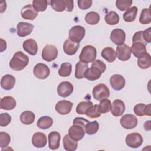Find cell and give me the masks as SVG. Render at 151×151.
I'll use <instances>...</instances> for the list:
<instances>
[{"instance_id":"cell-1","label":"cell","mask_w":151,"mask_h":151,"mask_svg":"<svg viewBox=\"0 0 151 151\" xmlns=\"http://www.w3.org/2000/svg\"><path fill=\"white\" fill-rule=\"evenodd\" d=\"M29 63L28 57L21 51L16 52L9 61V66L14 71L23 70Z\"/></svg>"},{"instance_id":"cell-2","label":"cell","mask_w":151,"mask_h":151,"mask_svg":"<svg viewBox=\"0 0 151 151\" xmlns=\"http://www.w3.org/2000/svg\"><path fill=\"white\" fill-rule=\"evenodd\" d=\"M97 56V50L92 45H87L84 47L80 54L79 60L81 62L89 63L93 62Z\"/></svg>"},{"instance_id":"cell-3","label":"cell","mask_w":151,"mask_h":151,"mask_svg":"<svg viewBox=\"0 0 151 151\" xmlns=\"http://www.w3.org/2000/svg\"><path fill=\"white\" fill-rule=\"evenodd\" d=\"M93 96L96 100H101L110 96V90L106 84H99L93 88Z\"/></svg>"},{"instance_id":"cell-4","label":"cell","mask_w":151,"mask_h":151,"mask_svg":"<svg viewBox=\"0 0 151 151\" xmlns=\"http://www.w3.org/2000/svg\"><path fill=\"white\" fill-rule=\"evenodd\" d=\"M85 28L80 25L73 27L69 31V39L74 42L79 43L85 36Z\"/></svg>"},{"instance_id":"cell-5","label":"cell","mask_w":151,"mask_h":151,"mask_svg":"<svg viewBox=\"0 0 151 151\" xmlns=\"http://www.w3.org/2000/svg\"><path fill=\"white\" fill-rule=\"evenodd\" d=\"M42 58L44 60L50 62L54 60L58 55V50L53 45H46L42 51Z\"/></svg>"},{"instance_id":"cell-6","label":"cell","mask_w":151,"mask_h":151,"mask_svg":"<svg viewBox=\"0 0 151 151\" xmlns=\"http://www.w3.org/2000/svg\"><path fill=\"white\" fill-rule=\"evenodd\" d=\"M85 127L78 124H73L68 130V135L73 140L79 141L85 135Z\"/></svg>"},{"instance_id":"cell-7","label":"cell","mask_w":151,"mask_h":151,"mask_svg":"<svg viewBox=\"0 0 151 151\" xmlns=\"http://www.w3.org/2000/svg\"><path fill=\"white\" fill-rule=\"evenodd\" d=\"M126 143L131 148H138L143 143V137L138 133H132L127 134L126 137Z\"/></svg>"},{"instance_id":"cell-8","label":"cell","mask_w":151,"mask_h":151,"mask_svg":"<svg viewBox=\"0 0 151 151\" xmlns=\"http://www.w3.org/2000/svg\"><path fill=\"white\" fill-rule=\"evenodd\" d=\"M137 119L136 117L131 114L123 115L120 120L121 126L126 129H132L137 124Z\"/></svg>"},{"instance_id":"cell-9","label":"cell","mask_w":151,"mask_h":151,"mask_svg":"<svg viewBox=\"0 0 151 151\" xmlns=\"http://www.w3.org/2000/svg\"><path fill=\"white\" fill-rule=\"evenodd\" d=\"M33 73L37 78L44 80L49 76L50 70L46 64L43 63H38L35 65Z\"/></svg>"},{"instance_id":"cell-10","label":"cell","mask_w":151,"mask_h":151,"mask_svg":"<svg viewBox=\"0 0 151 151\" xmlns=\"http://www.w3.org/2000/svg\"><path fill=\"white\" fill-rule=\"evenodd\" d=\"M116 55L117 57L121 61H125L130 58L131 51L130 47L125 44H123L120 45H117L116 47Z\"/></svg>"},{"instance_id":"cell-11","label":"cell","mask_w":151,"mask_h":151,"mask_svg":"<svg viewBox=\"0 0 151 151\" xmlns=\"http://www.w3.org/2000/svg\"><path fill=\"white\" fill-rule=\"evenodd\" d=\"M74 90L73 84L69 81H63L57 87V93L62 97H68Z\"/></svg>"},{"instance_id":"cell-12","label":"cell","mask_w":151,"mask_h":151,"mask_svg":"<svg viewBox=\"0 0 151 151\" xmlns=\"http://www.w3.org/2000/svg\"><path fill=\"white\" fill-rule=\"evenodd\" d=\"M73 103L68 100H60L57 103L55 106V111L61 115H65L71 111Z\"/></svg>"},{"instance_id":"cell-13","label":"cell","mask_w":151,"mask_h":151,"mask_svg":"<svg viewBox=\"0 0 151 151\" xmlns=\"http://www.w3.org/2000/svg\"><path fill=\"white\" fill-rule=\"evenodd\" d=\"M110 40L116 45H122L125 41L126 33L122 29H114L111 32Z\"/></svg>"},{"instance_id":"cell-14","label":"cell","mask_w":151,"mask_h":151,"mask_svg":"<svg viewBox=\"0 0 151 151\" xmlns=\"http://www.w3.org/2000/svg\"><path fill=\"white\" fill-rule=\"evenodd\" d=\"M17 35L21 37H24L29 35L34 29V26L30 23L20 22L17 25Z\"/></svg>"},{"instance_id":"cell-15","label":"cell","mask_w":151,"mask_h":151,"mask_svg":"<svg viewBox=\"0 0 151 151\" xmlns=\"http://www.w3.org/2000/svg\"><path fill=\"white\" fill-rule=\"evenodd\" d=\"M110 83L111 87L117 91H119L124 88L125 86V79L120 74H114L110 79Z\"/></svg>"},{"instance_id":"cell-16","label":"cell","mask_w":151,"mask_h":151,"mask_svg":"<svg viewBox=\"0 0 151 151\" xmlns=\"http://www.w3.org/2000/svg\"><path fill=\"white\" fill-rule=\"evenodd\" d=\"M47 139L46 135L41 132L35 133L32 137V143L37 148H42L47 145Z\"/></svg>"},{"instance_id":"cell-17","label":"cell","mask_w":151,"mask_h":151,"mask_svg":"<svg viewBox=\"0 0 151 151\" xmlns=\"http://www.w3.org/2000/svg\"><path fill=\"white\" fill-rule=\"evenodd\" d=\"M21 17L25 19L34 20L38 15V12L32 5L28 4L24 6L21 11Z\"/></svg>"},{"instance_id":"cell-18","label":"cell","mask_w":151,"mask_h":151,"mask_svg":"<svg viewBox=\"0 0 151 151\" xmlns=\"http://www.w3.org/2000/svg\"><path fill=\"white\" fill-rule=\"evenodd\" d=\"M48 146L51 150H56L59 148L61 136L56 131L51 132L48 134Z\"/></svg>"},{"instance_id":"cell-19","label":"cell","mask_w":151,"mask_h":151,"mask_svg":"<svg viewBox=\"0 0 151 151\" xmlns=\"http://www.w3.org/2000/svg\"><path fill=\"white\" fill-rule=\"evenodd\" d=\"M125 111V104L124 103L119 99H116L113 101L111 111V114L115 117H119L123 114Z\"/></svg>"},{"instance_id":"cell-20","label":"cell","mask_w":151,"mask_h":151,"mask_svg":"<svg viewBox=\"0 0 151 151\" xmlns=\"http://www.w3.org/2000/svg\"><path fill=\"white\" fill-rule=\"evenodd\" d=\"M79 46V43L74 42L68 38L64 42L63 50L64 52L67 55H73L77 52Z\"/></svg>"},{"instance_id":"cell-21","label":"cell","mask_w":151,"mask_h":151,"mask_svg":"<svg viewBox=\"0 0 151 151\" xmlns=\"http://www.w3.org/2000/svg\"><path fill=\"white\" fill-rule=\"evenodd\" d=\"M23 49L31 55H35L38 51V45L33 39H28L22 44Z\"/></svg>"},{"instance_id":"cell-22","label":"cell","mask_w":151,"mask_h":151,"mask_svg":"<svg viewBox=\"0 0 151 151\" xmlns=\"http://www.w3.org/2000/svg\"><path fill=\"white\" fill-rule=\"evenodd\" d=\"M103 72L97 67L91 65L88 68L84 74V77L90 81H94L99 79Z\"/></svg>"},{"instance_id":"cell-23","label":"cell","mask_w":151,"mask_h":151,"mask_svg":"<svg viewBox=\"0 0 151 151\" xmlns=\"http://www.w3.org/2000/svg\"><path fill=\"white\" fill-rule=\"evenodd\" d=\"M15 78L11 74L4 76L1 80V87L5 90H11L15 86Z\"/></svg>"},{"instance_id":"cell-24","label":"cell","mask_w":151,"mask_h":151,"mask_svg":"<svg viewBox=\"0 0 151 151\" xmlns=\"http://www.w3.org/2000/svg\"><path fill=\"white\" fill-rule=\"evenodd\" d=\"M1 108L4 110H11L16 106V101L11 96H5L1 100Z\"/></svg>"},{"instance_id":"cell-25","label":"cell","mask_w":151,"mask_h":151,"mask_svg":"<svg viewBox=\"0 0 151 151\" xmlns=\"http://www.w3.org/2000/svg\"><path fill=\"white\" fill-rule=\"evenodd\" d=\"M134 113L138 116L145 115L150 116V104L145 105L143 103H139L134 107Z\"/></svg>"},{"instance_id":"cell-26","label":"cell","mask_w":151,"mask_h":151,"mask_svg":"<svg viewBox=\"0 0 151 151\" xmlns=\"http://www.w3.org/2000/svg\"><path fill=\"white\" fill-rule=\"evenodd\" d=\"M63 143L64 149L67 151H74L78 146L77 141L73 140L68 134H65L64 136Z\"/></svg>"},{"instance_id":"cell-27","label":"cell","mask_w":151,"mask_h":151,"mask_svg":"<svg viewBox=\"0 0 151 151\" xmlns=\"http://www.w3.org/2000/svg\"><path fill=\"white\" fill-rule=\"evenodd\" d=\"M137 65L142 69H147L151 65L150 55L149 53L145 52L138 57Z\"/></svg>"},{"instance_id":"cell-28","label":"cell","mask_w":151,"mask_h":151,"mask_svg":"<svg viewBox=\"0 0 151 151\" xmlns=\"http://www.w3.org/2000/svg\"><path fill=\"white\" fill-rule=\"evenodd\" d=\"M101 57L106 60L109 63H113L115 61L117 55L116 52L111 47H106L103 48L101 52Z\"/></svg>"},{"instance_id":"cell-29","label":"cell","mask_w":151,"mask_h":151,"mask_svg":"<svg viewBox=\"0 0 151 151\" xmlns=\"http://www.w3.org/2000/svg\"><path fill=\"white\" fill-rule=\"evenodd\" d=\"M130 51L131 52H132L137 58H138L142 54L147 52L146 45L140 42H133V44L130 48Z\"/></svg>"},{"instance_id":"cell-30","label":"cell","mask_w":151,"mask_h":151,"mask_svg":"<svg viewBox=\"0 0 151 151\" xmlns=\"http://www.w3.org/2000/svg\"><path fill=\"white\" fill-rule=\"evenodd\" d=\"M53 120L50 116L41 117L37 121V126L41 129H47L52 126Z\"/></svg>"},{"instance_id":"cell-31","label":"cell","mask_w":151,"mask_h":151,"mask_svg":"<svg viewBox=\"0 0 151 151\" xmlns=\"http://www.w3.org/2000/svg\"><path fill=\"white\" fill-rule=\"evenodd\" d=\"M35 118V116L34 113L29 110L23 111L20 116L21 122L26 125H29L32 124L34 122Z\"/></svg>"},{"instance_id":"cell-32","label":"cell","mask_w":151,"mask_h":151,"mask_svg":"<svg viewBox=\"0 0 151 151\" xmlns=\"http://www.w3.org/2000/svg\"><path fill=\"white\" fill-rule=\"evenodd\" d=\"M88 68V64L81 61L78 62L76 65L75 77L77 79H81L84 77V74Z\"/></svg>"},{"instance_id":"cell-33","label":"cell","mask_w":151,"mask_h":151,"mask_svg":"<svg viewBox=\"0 0 151 151\" xmlns=\"http://www.w3.org/2000/svg\"><path fill=\"white\" fill-rule=\"evenodd\" d=\"M138 9L136 6H132L129 8L123 14V19L126 22H130L135 20Z\"/></svg>"},{"instance_id":"cell-34","label":"cell","mask_w":151,"mask_h":151,"mask_svg":"<svg viewBox=\"0 0 151 151\" xmlns=\"http://www.w3.org/2000/svg\"><path fill=\"white\" fill-rule=\"evenodd\" d=\"M106 22L110 25H116L119 22L120 17L119 15L115 11H110L104 17Z\"/></svg>"},{"instance_id":"cell-35","label":"cell","mask_w":151,"mask_h":151,"mask_svg":"<svg viewBox=\"0 0 151 151\" xmlns=\"http://www.w3.org/2000/svg\"><path fill=\"white\" fill-rule=\"evenodd\" d=\"M100 19L99 14L94 11L88 12L85 16V21L89 25H96Z\"/></svg>"},{"instance_id":"cell-36","label":"cell","mask_w":151,"mask_h":151,"mask_svg":"<svg viewBox=\"0 0 151 151\" xmlns=\"http://www.w3.org/2000/svg\"><path fill=\"white\" fill-rule=\"evenodd\" d=\"M99 129V124L97 121L88 122L85 126V132L87 134L93 135L96 134Z\"/></svg>"},{"instance_id":"cell-37","label":"cell","mask_w":151,"mask_h":151,"mask_svg":"<svg viewBox=\"0 0 151 151\" xmlns=\"http://www.w3.org/2000/svg\"><path fill=\"white\" fill-rule=\"evenodd\" d=\"M111 101L109 99H104L100 100V104L98 105L99 111L102 113H106L111 110Z\"/></svg>"},{"instance_id":"cell-38","label":"cell","mask_w":151,"mask_h":151,"mask_svg":"<svg viewBox=\"0 0 151 151\" xmlns=\"http://www.w3.org/2000/svg\"><path fill=\"white\" fill-rule=\"evenodd\" d=\"M72 71V65L69 63H64L61 64L60 68L58 71V74L63 77H68L70 75Z\"/></svg>"},{"instance_id":"cell-39","label":"cell","mask_w":151,"mask_h":151,"mask_svg":"<svg viewBox=\"0 0 151 151\" xmlns=\"http://www.w3.org/2000/svg\"><path fill=\"white\" fill-rule=\"evenodd\" d=\"M52 9L57 12H63L66 9L65 0H52L50 2Z\"/></svg>"},{"instance_id":"cell-40","label":"cell","mask_w":151,"mask_h":151,"mask_svg":"<svg viewBox=\"0 0 151 151\" xmlns=\"http://www.w3.org/2000/svg\"><path fill=\"white\" fill-rule=\"evenodd\" d=\"M139 22L142 24H148L151 22L150 11L149 8H144L141 12Z\"/></svg>"},{"instance_id":"cell-41","label":"cell","mask_w":151,"mask_h":151,"mask_svg":"<svg viewBox=\"0 0 151 151\" xmlns=\"http://www.w3.org/2000/svg\"><path fill=\"white\" fill-rule=\"evenodd\" d=\"M48 1L46 0H34L32 1V6L37 12H42L46 10Z\"/></svg>"},{"instance_id":"cell-42","label":"cell","mask_w":151,"mask_h":151,"mask_svg":"<svg viewBox=\"0 0 151 151\" xmlns=\"http://www.w3.org/2000/svg\"><path fill=\"white\" fill-rule=\"evenodd\" d=\"M92 105H93V103L90 101L80 102L76 107V112L79 114H84L87 110Z\"/></svg>"},{"instance_id":"cell-43","label":"cell","mask_w":151,"mask_h":151,"mask_svg":"<svg viewBox=\"0 0 151 151\" xmlns=\"http://www.w3.org/2000/svg\"><path fill=\"white\" fill-rule=\"evenodd\" d=\"M133 1L132 0H117L116 1V7L121 11L128 9L132 5Z\"/></svg>"},{"instance_id":"cell-44","label":"cell","mask_w":151,"mask_h":151,"mask_svg":"<svg viewBox=\"0 0 151 151\" xmlns=\"http://www.w3.org/2000/svg\"><path fill=\"white\" fill-rule=\"evenodd\" d=\"M88 117L90 118H97L101 116V113L98 110V105H92L86 111L85 113Z\"/></svg>"},{"instance_id":"cell-45","label":"cell","mask_w":151,"mask_h":151,"mask_svg":"<svg viewBox=\"0 0 151 151\" xmlns=\"http://www.w3.org/2000/svg\"><path fill=\"white\" fill-rule=\"evenodd\" d=\"M11 141V137L9 134L6 132H1L0 133V147L3 148L7 146Z\"/></svg>"},{"instance_id":"cell-46","label":"cell","mask_w":151,"mask_h":151,"mask_svg":"<svg viewBox=\"0 0 151 151\" xmlns=\"http://www.w3.org/2000/svg\"><path fill=\"white\" fill-rule=\"evenodd\" d=\"M11 121V116L7 113H3L0 114V126H6Z\"/></svg>"},{"instance_id":"cell-47","label":"cell","mask_w":151,"mask_h":151,"mask_svg":"<svg viewBox=\"0 0 151 151\" xmlns=\"http://www.w3.org/2000/svg\"><path fill=\"white\" fill-rule=\"evenodd\" d=\"M91 0H78L77 1L78 6L82 10H86L91 7L92 5Z\"/></svg>"},{"instance_id":"cell-48","label":"cell","mask_w":151,"mask_h":151,"mask_svg":"<svg viewBox=\"0 0 151 151\" xmlns=\"http://www.w3.org/2000/svg\"><path fill=\"white\" fill-rule=\"evenodd\" d=\"M133 42H142L145 45H146V42L144 41L143 38V31H139L134 34L133 38H132Z\"/></svg>"},{"instance_id":"cell-49","label":"cell","mask_w":151,"mask_h":151,"mask_svg":"<svg viewBox=\"0 0 151 151\" xmlns=\"http://www.w3.org/2000/svg\"><path fill=\"white\" fill-rule=\"evenodd\" d=\"M91 65H94L99 68L103 73H104L106 69V65L102 61L100 60H96L93 61Z\"/></svg>"},{"instance_id":"cell-50","label":"cell","mask_w":151,"mask_h":151,"mask_svg":"<svg viewBox=\"0 0 151 151\" xmlns=\"http://www.w3.org/2000/svg\"><path fill=\"white\" fill-rule=\"evenodd\" d=\"M151 27H149L147 29L143 31V38L146 43H150L151 42Z\"/></svg>"},{"instance_id":"cell-51","label":"cell","mask_w":151,"mask_h":151,"mask_svg":"<svg viewBox=\"0 0 151 151\" xmlns=\"http://www.w3.org/2000/svg\"><path fill=\"white\" fill-rule=\"evenodd\" d=\"M66 4L65 10L68 12H71L74 8V1L71 0H65Z\"/></svg>"},{"instance_id":"cell-52","label":"cell","mask_w":151,"mask_h":151,"mask_svg":"<svg viewBox=\"0 0 151 151\" xmlns=\"http://www.w3.org/2000/svg\"><path fill=\"white\" fill-rule=\"evenodd\" d=\"M6 48V42L5 40L1 38V52L4 51Z\"/></svg>"}]
</instances>
